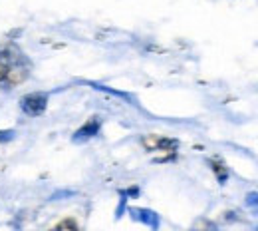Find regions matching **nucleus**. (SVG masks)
I'll list each match as a JSON object with an SVG mask.
<instances>
[{
    "label": "nucleus",
    "mask_w": 258,
    "mask_h": 231,
    "mask_svg": "<svg viewBox=\"0 0 258 231\" xmlns=\"http://www.w3.org/2000/svg\"><path fill=\"white\" fill-rule=\"evenodd\" d=\"M141 144H143V148L149 154H157V160L159 162L175 158L177 148H179V142L177 140H171V137H165V135H153V133L143 135L141 137Z\"/></svg>",
    "instance_id": "f257e3e1"
},
{
    "label": "nucleus",
    "mask_w": 258,
    "mask_h": 231,
    "mask_svg": "<svg viewBox=\"0 0 258 231\" xmlns=\"http://www.w3.org/2000/svg\"><path fill=\"white\" fill-rule=\"evenodd\" d=\"M20 106L28 116H40L48 106V96L40 94V92H34V94H28V96L20 100Z\"/></svg>",
    "instance_id": "f03ea898"
},
{
    "label": "nucleus",
    "mask_w": 258,
    "mask_h": 231,
    "mask_svg": "<svg viewBox=\"0 0 258 231\" xmlns=\"http://www.w3.org/2000/svg\"><path fill=\"white\" fill-rule=\"evenodd\" d=\"M99 132V120L97 118H92L82 130H78L76 132V142H82V140H88V137H92V135H96V133Z\"/></svg>",
    "instance_id": "7ed1b4c3"
},
{
    "label": "nucleus",
    "mask_w": 258,
    "mask_h": 231,
    "mask_svg": "<svg viewBox=\"0 0 258 231\" xmlns=\"http://www.w3.org/2000/svg\"><path fill=\"white\" fill-rule=\"evenodd\" d=\"M213 164V169L217 171V175H219V181H225L226 175H228V171L225 169V165L221 164V162H211Z\"/></svg>",
    "instance_id": "20e7f679"
},
{
    "label": "nucleus",
    "mask_w": 258,
    "mask_h": 231,
    "mask_svg": "<svg viewBox=\"0 0 258 231\" xmlns=\"http://www.w3.org/2000/svg\"><path fill=\"white\" fill-rule=\"evenodd\" d=\"M246 205H248L250 209L258 211V194H250V196L246 198Z\"/></svg>",
    "instance_id": "39448f33"
},
{
    "label": "nucleus",
    "mask_w": 258,
    "mask_h": 231,
    "mask_svg": "<svg viewBox=\"0 0 258 231\" xmlns=\"http://www.w3.org/2000/svg\"><path fill=\"white\" fill-rule=\"evenodd\" d=\"M56 227H58V229H64V227L76 229V227H78V223H76V221H72V219H66V221H60V223H56Z\"/></svg>",
    "instance_id": "423d86ee"
},
{
    "label": "nucleus",
    "mask_w": 258,
    "mask_h": 231,
    "mask_svg": "<svg viewBox=\"0 0 258 231\" xmlns=\"http://www.w3.org/2000/svg\"><path fill=\"white\" fill-rule=\"evenodd\" d=\"M10 137H12V132H0V140H2V142L10 140Z\"/></svg>",
    "instance_id": "0eeeda50"
}]
</instances>
